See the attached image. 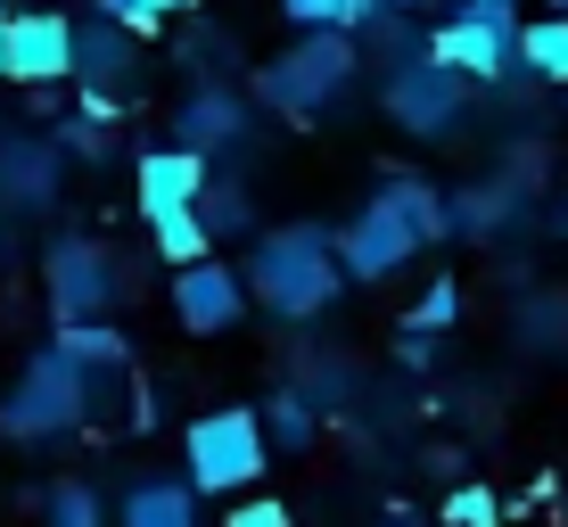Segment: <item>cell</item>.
<instances>
[{
  "mask_svg": "<svg viewBox=\"0 0 568 527\" xmlns=\"http://www.w3.org/2000/svg\"><path fill=\"white\" fill-rule=\"evenodd\" d=\"M0 17H9V9H0ZM0 74H9V50H0Z\"/></svg>",
  "mask_w": 568,
  "mask_h": 527,
  "instance_id": "obj_30",
  "label": "cell"
},
{
  "mask_svg": "<svg viewBox=\"0 0 568 527\" xmlns=\"http://www.w3.org/2000/svg\"><path fill=\"white\" fill-rule=\"evenodd\" d=\"M100 379L108 371H83L74 355L42 346V355L26 363V379L9 387V404H0V428H9V437H58V428H74L91 413V387Z\"/></svg>",
  "mask_w": 568,
  "mask_h": 527,
  "instance_id": "obj_3",
  "label": "cell"
},
{
  "mask_svg": "<svg viewBox=\"0 0 568 527\" xmlns=\"http://www.w3.org/2000/svg\"><path fill=\"white\" fill-rule=\"evenodd\" d=\"M428 58L454 67L462 83H503L519 58V0H462L437 33H428Z\"/></svg>",
  "mask_w": 568,
  "mask_h": 527,
  "instance_id": "obj_4",
  "label": "cell"
},
{
  "mask_svg": "<svg viewBox=\"0 0 568 527\" xmlns=\"http://www.w3.org/2000/svg\"><path fill=\"white\" fill-rule=\"evenodd\" d=\"M288 17H297V33L305 26H338V33H363V26H379V9L387 0H281Z\"/></svg>",
  "mask_w": 568,
  "mask_h": 527,
  "instance_id": "obj_21",
  "label": "cell"
},
{
  "mask_svg": "<svg viewBox=\"0 0 568 527\" xmlns=\"http://www.w3.org/2000/svg\"><path fill=\"white\" fill-rule=\"evenodd\" d=\"M355 67H363V58H355V33H338V26H305V33H297V50H288L281 67L264 74V91H272L281 108H297V115H305V108H329V100H338V91L355 83Z\"/></svg>",
  "mask_w": 568,
  "mask_h": 527,
  "instance_id": "obj_5",
  "label": "cell"
},
{
  "mask_svg": "<svg viewBox=\"0 0 568 527\" xmlns=\"http://www.w3.org/2000/svg\"><path fill=\"white\" fill-rule=\"evenodd\" d=\"M132 182H141V214L156 223V214H182V206L206 190V158H199V149H182V141H173V149H149Z\"/></svg>",
  "mask_w": 568,
  "mask_h": 527,
  "instance_id": "obj_11",
  "label": "cell"
},
{
  "mask_svg": "<svg viewBox=\"0 0 568 527\" xmlns=\"http://www.w3.org/2000/svg\"><path fill=\"white\" fill-rule=\"evenodd\" d=\"M387 9H396V17H420V9H437V0H387Z\"/></svg>",
  "mask_w": 568,
  "mask_h": 527,
  "instance_id": "obj_29",
  "label": "cell"
},
{
  "mask_svg": "<svg viewBox=\"0 0 568 527\" xmlns=\"http://www.w3.org/2000/svg\"><path fill=\"white\" fill-rule=\"evenodd\" d=\"M454 314H462V288H454V281H437V288L420 297V314L404 322V330H454Z\"/></svg>",
  "mask_w": 568,
  "mask_h": 527,
  "instance_id": "obj_24",
  "label": "cell"
},
{
  "mask_svg": "<svg viewBox=\"0 0 568 527\" xmlns=\"http://www.w3.org/2000/svg\"><path fill=\"white\" fill-rule=\"evenodd\" d=\"M100 17H108V26H124V33H149V26H165V17H156L149 0H100Z\"/></svg>",
  "mask_w": 568,
  "mask_h": 527,
  "instance_id": "obj_27",
  "label": "cell"
},
{
  "mask_svg": "<svg viewBox=\"0 0 568 527\" xmlns=\"http://www.w3.org/2000/svg\"><path fill=\"white\" fill-rule=\"evenodd\" d=\"M149 9H156V17H190L199 0H149Z\"/></svg>",
  "mask_w": 568,
  "mask_h": 527,
  "instance_id": "obj_28",
  "label": "cell"
},
{
  "mask_svg": "<svg viewBox=\"0 0 568 527\" xmlns=\"http://www.w3.org/2000/svg\"><path fill=\"white\" fill-rule=\"evenodd\" d=\"M190 214L206 223V240H214V247H223V240H247V231H256V199H247L240 182H214V173H206L199 199H190Z\"/></svg>",
  "mask_w": 568,
  "mask_h": 527,
  "instance_id": "obj_15",
  "label": "cell"
},
{
  "mask_svg": "<svg viewBox=\"0 0 568 527\" xmlns=\"http://www.w3.org/2000/svg\"><path fill=\"white\" fill-rule=\"evenodd\" d=\"M173 314H182L190 338H223V330H240V314H247L240 264H223V256L173 264Z\"/></svg>",
  "mask_w": 568,
  "mask_h": 527,
  "instance_id": "obj_7",
  "label": "cell"
},
{
  "mask_svg": "<svg viewBox=\"0 0 568 527\" xmlns=\"http://www.w3.org/2000/svg\"><path fill=\"white\" fill-rule=\"evenodd\" d=\"M247 297L264 305V314H281V322H313V314H329V297L346 288V272H338V231H322V223H288V231H264L256 247H247Z\"/></svg>",
  "mask_w": 568,
  "mask_h": 527,
  "instance_id": "obj_1",
  "label": "cell"
},
{
  "mask_svg": "<svg viewBox=\"0 0 568 527\" xmlns=\"http://www.w3.org/2000/svg\"><path fill=\"white\" fill-rule=\"evenodd\" d=\"M256 420H264V437L281 445V454H305V445H313V396H305V387H272Z\"/></svg>",
  "mask_w": 568,
  "mask_h": 527,
  "instance_id": "obj_19",
  "label": "cell"
},
{
  "mask_svg": "<svg viewBox=\"0 0 568 527\" xmlns=\"http://www.w3.org/2000/svg\"><path fill=\"white\" fill-rule=\"evenodd\" d=\"M173 132H182V149L214 158L223 141H240V132H247V100H231V91H190L182 115H173Z\"/></svg>",
  "mask_w": 568,
  "mask_h": 527,
  "instance_id": "obj_12",
  "label": "cell"
},
{
  "mask_svg": "<svg viewBox=\"0 0 568 527\" xmlns=\"http://www.w3.org/2000/svg\"><path fill=\"white\" fill-rule=\"evenodd\" d=\"M552 9H560V17H568V0H552Z\"/></svg>",
  "mask_w": 568,
  "mask_h": 527,
  "instance_id": "obj_32",
  "label": "cell"
},
{
  "mask_svg": "<svg viewBox=\"0 0 568 527\" xmlns=\"http://www.w3.org/2000/svg\"><path fill=\"white\" fill-rule=\"evenodd\" d=\"M42 281H50L58 322H83V314H100V305L115 297V256H108L100 240H50Z\"/></svg>",
  "mask_w": 568,
  "mask_h": 527,
  "instance_id": "obj_9",
  "label": "cell"
},
{
  "mask_svg": "<svg viewBox=\"0 0 568 527\" xmlns=\"http://www.w3.org/2000/svg\"><path fill=\"white\" fill-rule=\"evenodd\" d=\"M519 67L536 74V83H568V17H527L519 26Z\"/></svg>",
  "mask_w": 568,
  "mask_h": 527,
  "instance_id": "obj_16",
  "label": "cell"
},
{
  "mask_svg": "<svg viewBox=\"0 0 568 527\" xmlns=\"http://www.w3.org/2000/svg\"><path fill=\"white\" fill-rule=\"evenodd\" d=\"M420 247H428V240L404 223V206L379 190V199H371L355 223L338 231V272H346V281H371V288H379V281H396V272L413 264Z\"/></svg>",
  "mask_w": 568,
  "mask_h": 527,
  "instance_id": "obj_6",
  "label": "cell"
},
{
  "mask_svg": "<svg viewBox=\"0 0 568 527\" xmlns=\"http://www.w3.org/2000/svg\"><path fill=\"white\" fill-rule=\"evenodd\" d=\"M42 519L50 527H108V511H100V495H91L83 478H67V486H50V503H42Z\"/></svg>",
  "mask_w": 568,
  "mask_h": 527,
  "instance_id": "obj_23",
  "label": "cell"
},
{
  "mask_svg": "<svg viewBox=\"0 0 568 527\" xmlns=\"http://www.w3.org/2000/svg\"><path fill=\"white\" fill-rule=\"evenodd\" d=\"M115 527H199V486L190 478H141L124 495Z\"/></svg>",
  "mask_w": 568,
  "mask_h": 527,
  "instance_id": "obj_13",
  "label": "cell"
},
{
  "mask_svg": "<svg viewBox=\"0 0 568 527\" xmlns=\"http://www.w3.org/2000/svg\"><path fill=\"white\" fill-rule=\"evenodd\" d=\"M379 190L404 206V223H413L420 240H445V231H462V223H454V206H445V190H428V182H379Z\"/></svg>",
  "mask_w": 568,
  "mask_h": 527,
  "instance_id": "obj_20",
  "label": "cell"
},
{
  "mask_svg": "<svg viewBox=\"0 0 568 527\" xmlns=\"http://www.w3.org/2000/svg\"><path fill=\"white\" fill-rule=\"evenodd\" d=\"M58 355H74V363H83V371H124V330H108L100 314H83V322H67V330H58Z\"/></svg>",
  "mask_w": 568,
  "mask_h": 527,
  "instance_id": "obj_18",
  "label": "cell"
},
{
  "mask_svg": "<svg viewBox=\"0 0 568 527\" xmlns=\"http://www.w3.org/2000/svg\"><path fill=\"white\" fill-rule=\"evenodd\" d=\"M445 519L454 527H495V495H486V486H462V495L445 503Z\"/></svg>",
  "mask_w": 568,
  "mask_h": 527,
  "instance_id": "obj_25",
  "label": "cell"
},
{
  "mask_svg": "<svg viewBox=\"0 0 568 527\" xmlns=\"http://www.w3.org/2000/svg\"><path fill=\"white\" fill-rule=\"evenodd\" d=\"M560 231H568V199H560Z\"/></svg>",
  "mask_w": 568,
  "mask_h": 527,
  "instance_id": "obj_31",
  "label": "cell"
},
{
  "mask_svg": "<svg viewBox=\"0 0 568 527\" xmlns=\"http://www.w3.org/2000/svg\"><path fill=\"white\" fill-rule=\"evenodd\" d=\"M387 108H396L420 141H445V124L462 115V74L437 67V58L420 50V58H404V67L387 74Z\"/></svg>",
  "mask_w": 568,
  "mask_h": 527,
  "instance_id": "obj_10",
  "label": "cell"
},
{
  "mask_svg": "<svg viewBox=\"0 0 568 527\" xmlns=\"http://www.w3.org/2000/svg\"><path fill=\"white\" fill-rule=\"evenodd\" d=\"M223 527H297V519H288V503H272V495H256V503H240V511H231Z\"/></svg>",
  "mask_w": 568,
  "mask_h": 527,
  "instance_id": "obj_26",
  "label": "cell"
},
{
  "mask_svg": "<svg viewBox=\"0 0 568 527\" xmlns=\"http://www.w3.org/2000/svg\"><path fill=\"white\" fill-rule=\"evenodd\" d=\"M124 67H132V42H124V26H74V74H83L91 91H108V83H124Z\"/></svg>",
  "mask_w": 568,
  "mask_h": 527,
  "instance_id": "obj_14",
  "label": "cell"
},
{
  "mask_svg": "<svg viewBox=\"0 0 568 527\" xmlns=\"http://www.w3.org/2000/svg\"><path fill=\"white\" fill-rule=\"evenodd\" d=\"M0 190H9V206H42L58 190V158L50 149H0Z\"/></svg>",
  "mask_w": 568,
  "mask_h": 527,
  "instance_id": "obj_17",
  "label": "cell"
},
{
  "mask_svg": "<svg viewBox=\"0 0 568 527\" xmlns=\"http://www.w3.org/2000/svg\"><path fill=\"white\" fill-rule=\"evenodd\" d=\"M182 462H190V486L199 495H240V486H256L272 470V437L256 420V404H223V413H199L182 437Z\"/></svg>",
  "mask_w": 568,
  "mask_h": 527,
  "instance_id": "obj_2",
  "label": "cell"
},
{
  "mask_svg": "<svg viewBox=\"0 0 568 527\" xmlns=\"http://www.w3.org/2000/svg\"><path fill=\"white\" fill-rule=\"evenodd\" d=\"M0 50H9L17 83H67L74 74V17L67 9H17V17H0Z\"/></svg>",
  "mask_w": 568,
  "mask_h": 527,
  "instance_id": "obj_8",
  "label": "cell"
},
{
  "mask_svg": "<svg viewBox=\"0 0 568 527\" xmlns=\"http://www.w3.org/2000/svg\"><path fill=\"white\" fill-rule=\"evenodd\" d=\"M156 256H165V264H199V256H214V240H206V223H199V214H156Z\"/></svg>",
  "mask_w": 568,
  "mask_h": 527,
  "instance_id": "obj_22",
  "label": "cell"
}]
</instances>
